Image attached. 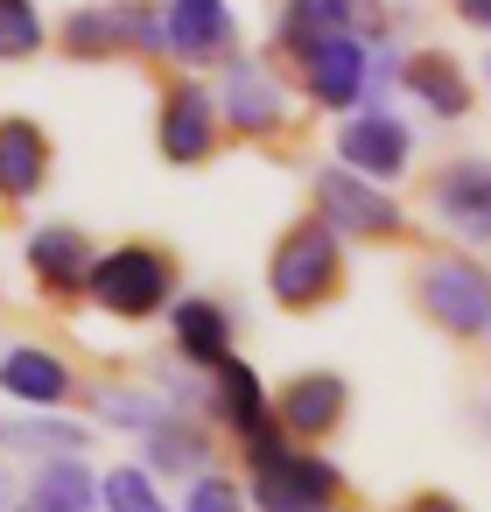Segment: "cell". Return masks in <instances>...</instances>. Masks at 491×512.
<instances>
[{
	"label": "cell",
	"mask_w": 491,
	"mask_h": 512,
	"mask_svg": "<svg viewBox=\"0 0 491 512\" xmlns=\"http://www.w3.org/2000/svg\"><path fill=\"white\" fill-rule=\"evenodd\" d=\"M85 295L120 316V323H148L169 295H176V260L162 246H113V253H92L85 267Z\"/></svg>",
	"instance_id": "obj_1"
},
{
	"label": "cell",
	"mask_w": 491,
	"mask_h": 512,
	"mask_svg": "<svg viewBox=\"0 0 491 512\" xmlns=\"http://www.w3.org/2000/svg\"><path fill=\"white\" fill-rule=\"evenodd\" d=\"M337 281H344V239H337L323 218H295V225L281 232L274 260H267L274 302H281V309H316V302L337 295Z\"/></svg>",
	"instance_id": "obj_2"
},
{
	"label": "cell",
	"mask_w": 491,
	"mask_h": 512,
	"mask_svg": "<svg viewBox=\"0 0 491 512\" xmlns=\"http://www.w3.org/2000/svg\"><path fill=\"white\" fill-rule=\"evenodd\" d=\"M64 50L78 64H106V57H155L162 50V8L148 0H92L64 22Z\"/></svg>",
	"instance_id": "obj_3"
},
{
	"label": "cell",
	"mask_w": 491,
	"mask_h": 512,
	"mask_svg": "<svg viewBox=\"0 0 491 512\" xmlns=\"http://www.w3.org/2000/svg\"><path fill=\"white\" fill-rule=\"evenodd\" d=\"M344 477L337 463L295 449V442H274L267 456H253V512H323L337 505Z\"/></svg>",
	"instance_id": "obj_4"
},
{
	"label": "cell",
	"mask_w": 491,
	"mask_h": 512,
	"mask_svg": "<svg viewBox=\"0 0 491 512\" xmlns=\"http://www.w3.org/2000/svg\"><path fill=\"white\" fill-rule=\"evenodd\" d=\"M316 204H323V225L337 239H400L407 232V211L386 197V183H365L344 162L316 169Z\"/></svg>",
	"instance_id": "obj_5"
},
{
	"label": "cell",
	"mask_w": 491,
	"mask_h": 512,
	"mask_svg": "<svg viewBox=\"0 0 491 512\" xmlns=\"http://www.w3.org/2000/svg\"><path fill=\"white\" fill-rule=\"evenodd\" d=\"M421 309H428L449 337L477 344V337H484V323H491L484 267H477V260H428V267H421Z\"/></svg>",
	"instance_id": "obj_6"
},
{
	"label": "cell",
	"mask_w": 491,
	"mask_h": 512,
	"mask_svg": "<svg viewBox=\"0 0 491 512\" xmlns=\"http://www.w3.org/2000/svg\"><path fill=\"white\" fill-rule=\"evenodd\" d=\"M337 162L351 176H365V183H400L407 162H414V134H407V120H393L386 106H372V113H358V120L337 127Z\"/></svg>",
	"instance_id": "obj_7"
},
{
	"label": "cell",
	"mask_w": 491,
	"mask_h": 512,
	"mask_svg": "<svg viewBox=\"0 0 491 512\" xmlns=\"http://www.w3.org/2000/svg\"><path fill=\"white\" fill-rule=\"evenodd\" d=\"M295 64H302V92H309L323 113L358 106L365 85H372V50H365V36H323V43H309Z\"/></svg>",
	"instance_id": "obj_8"
},
{
	"label": "cell",
	"mask_w": 491,
	"mask_h": 512,
	"mask_svg": "<svg viewBox=\"0 0 491 512\" xmlns=\"http://www.w3.org/2000/svg\"><path fill=\"white\" fill-rule=\"evenodd\" d=\"M218 120L232 127V134H274L281 120H288V92H281V78L267 71V64H253V57H225V85H218Z\"/></svg>",
	"instance_id": "obj_9"
},
{
	"label": "cell",
	"mask_w": 491,
	"mask_h": 512,
	"mask_svg": "<svg viewBox=\"0 0 491 512\" xmlns=\"http://www.w3.org/2000/svg\"><path fill=\"white\" fill-rule=\"evenodd\" d=\"M162 50L183 64H225L239 50L232 0H169L162 8Z\"/></svg>",
	"instance_id": "obj_10"
},
{
	"label": "cell",
	"mask_w": 491,
	"mask_h": 512,
	"mask_svg": "<svg viewBox=\"0 0 491 512\" xmlns=\"http://www.w3.org/2000/svg\"><path fill=\"white\" fill-rule=\"evenodd\" d=\"M386 29V15H379V0H288L281 8V22H274V43L288 50V57H302L309 43H323V36H379Z\"/></svg>",
	"instance_id": "obj_11"
},
{
	"label": "cell",
	"mask_w": 491,
	"mask_h": 512,
	"mask_svg": "<svg viewBox=\"0 0 491 512\" xmlns=\"http://www.w3.org/2000/svg\"><path fill=\"white\" fill-rule=\"evenodd\" d=\"M155 141L176 169H197L211 148H218V106L204 85H169L162 92V113H155Z\"/></svg>",
	"instance_id": "obj_12"
},
{
	"label": "cell",
	"mask_w": 491,
	"mask_h": 512,
	"mask_svg": "<svg viewBox=\"0 0 491 512\" xmlns=\"http://www.w3.org/2000/svg\"><path fill=\"white\" fill-rule=\"evenodd\" d=\"M0 393L22 400V407L57 414V407L78 393V372H71L50 344H15V351H0Z\"/></svg>",
	"instance_id": "obj_13"
},
{
	"label": "cell",
	"mask_w": 491,
	"mask_h": 512,
	"mask_svg": "<svg viewBox=\"0 0 491 512\" xmlns=\"http://www.w3.org/2000/svg\"><path fill=\"white\" fill-rule=\"evenodd\" d=\"M344 407H351V386L337 379V372H302V379H288L281 386V435L288 442H323L337 421H344Z\"/></svg>",
	"instance_id": "obj_14"
},
{
	"label": "cell",
	"mask_w": 491,
	"mask_h": 512,
	"mask_svg": "<svg viewBox=\"0 0 491 512\" xmlns=\"http://www.w3.org/2000/svg\"><path fill=\"white\" fill-rule=\"evenodd\" d=\"M211 407H218V421L239 442H260L267 428H281L274 421V400H267V386H260V372L246 358H218L211 365Z\"/></svg>",
	"instance_id": "obj_15"
},
{
	"label": "cell",
	"mask_w": 491,
	"mask_h": 512,
	"mask_svg": "<svg viewBox=\"0 0 491 512\" xmlns=\"http://www.w3.org/2000/svg\"><path fill=\"white\" fill-rule=\"evenodd\" d=\"M50 134L36 127V120H22V113H8L0 120V197L8 204H29L43 183H50Z\"/></svg>",
	"instance_id": "obj_16"
},
{
	"label": "cell",
	"mask_w": 491,
	"mask_h": 512,
	"mask_svg": "<svg viewBox=\"0 0 491 512\" xmlns=\"http://www.w3.org/2000/svg\"><path fill=\"white\" fill-rule=\"evenodd\" d=\"M85 267H92V246L78 225H36L29 232V274L43 281V295H85Z\"/></svg>",
	"instance_id": "obj_17"
},
{
	"label": "cell",
	"mask_w": 491,
	"mask_h": 512,
	"mask_svg": "<svg viewBox=\"0 0 491 512\" xmlns=\"http://www.w3.org/2000/svg\"><path fill=\"white\" fill-rule=\"evenodd\" d=\"M407 92L421 99V113H435V120H463L470 113V99H477V85H470V71L456 64V57H442V50H421V57H407Z\"/></svg>",
	"instance_id": "obj_18"
},
{
	"label": "cell",
	"mask_w": 491,
	"mask_h": 512,
	"mask_svg": "<svg viewBox=\"0 0 491 512\" xmlns=\"http://www.w3.org/2000/svg\"><path fill=\"white\" fill-rule=\"evenodd\" d=\"M169 337H176V351L190 358V365H218V358H232V316L211 302V295H183L176 309H169Z\"/></svg>",
	"instance_id": "obj_19"
},
{
	"label": "cell",
	"mask_w": 491,
	"mask_h": 512,
	"mask_svg": "<svg viewBox=\"0 0 491 512\" xmlns=\"http://www.w3.org/2000/svg\"><path fill=\"white\" fill-rule=\"evenodd\" d=\"M22 512H99V477H92L78 456H50V463L29 477Z\"/></svg>",
	"instance_id": "obj_20"
},
{
	"label": "cell",
	"mask_w": 491,
	"mask_h": 512,
	"mask_svg": "<svg viewBox=\"0 0 491 512\" xmlns=\"http://www.w3.org/2000/svg\"><path fill=\"white\" fill-rule=\"evenodd\" d=\"M435 211L477 246L491 232V204H484V162H449L442 183H435Z\"/></svg>",
	"instance_id": "obj_21"
},
{
	"label": "cell",
	"mask_w": 491,
	"mask_h": 512,
	"mask_svg": "<svg viewBox=\"0 0 491 512\" xmlns=\"http://www.w3.org/2000/svg\"><path fill=\"white\" fill-rule=\"evenodd\" d=\"M141 449H148V470H162V477H197V470L211 463L204 428H190V421H176V414H162L155 428H141Z\"/></svg>",
	"instance_id": "obj_22"
},
{
	"label": "cell",
	"mask_w": 491,
	"mask_h": 512,
	"mask_svg": "<svg viewBox=\"0 0 491 512\" xmlns=\"http://www.w3.org/2000/svg\"><path fill=\"white\" fill-rule=\"evenodd\" d=\"M92 414L106 421V428H155L162 414H176V400L169 393H148V386H99L92 393Z\"/></svg>",
	"instance_id": "obj_23"
},
{
	"label": "cell",
	"mask_w": 491,
	"mask_h": 512,
	"mask_svg": "<svg viewBox=\"0 0 491 512\" xmlns=\"http://www.w3.org/2000/svg\"><path fill=\"white\" fill-rule=\"evenodd\" d=\"M43 15H36V0H0V64H29L43 50Z\"/></svg>",
	"instance_id": "obj_24"
},
{
	"label": "cell",
	"mask_w": 491,
	"mask_h": 512,
	"mask_svg": "<svg viewBox=\"0 0 491 512\" xmlns=\"http://www.w3.org/2000/svg\"><path fill=\"white\" fill-rule=\"evenodd\" d=\"M99 505H106V512H169V505H162V491H155V470H134V463L106 470Z\"/></svg>",
	"instance_id": "obj_25"
},
{
	"label": "cell",
	"mask_w": 491,
	"mask_h": 512,
	"mask_svg": "<svg viewBox=\"0 0 491 512\" xmlns=\"http://www.w3.org/2000/svg\"><path fill=\"white\" fill-rule=\"evenodd\" d=\"M8 442H22V449H36V456H78L85 449V428L78 421H43V407H36V421H15V428H0Z\"/></svg>",
	"instance_id": "obj_26"
},
{
	"label": "cell",
	"mask_w": 491,
	"mask_h": 512,
	"mask_svg": "<svg viewBox=\"0 0 491 512\" xmlns=\"http://www.w3.org/2000/svg\"><path fill=\"white\" fill-rule=\"evenodd\" d=\"M183 512H246V498H239V484H232V477H211V470H197V477H190V498H183Z\"/></svg>",
	"instance_id": "obj_27"
},
{
	"label": "cell",
	"mask_w": 491,
	"mask_h": 512,
	"mask_svg": "<svg viewBox=\"0 0 491 512\" xmlns=\"http://www.w3.org/2000/svg\"><path fill=\"white\" fill-rule=\"evenodd\" d=\"M400 512H463V505H456L449 491H421V498H407Z\"/></svg>",
	"instance_id": "obj_28"
},
{
	"label": "cell",
	"mask_w": 491,
	"mask_h": 512,
	"mask_svg": "<svg viewBox=\"0 0 491 512\" xmlns=\"http://www.w3.org/2000/svg\"><path fill=\"white\" fill-rule=\"evenodd\" d=\"M456 15H463L470 29H484V22H491V0H456Z\"/></svg>",
	"instance_id": "obj_29"
},
{
	"label": "cell",
	"mask_w": 491,
	"mask_h": 512,
	"mask_svg": "<svg viewBox=\"0 0 491 512\" xmlns=\"http://www.w3.org/2000/svg\"><path fill=\"white\" fill-rule=\"evenodd\" d=\"M0 512H8V477H0Z\"/></svg>",
	"instance_id": "obj_30"
},
{
	"label": "cell",
	"mask_w": 491,
	"mask_h": 512,
	"mask_svg": "<svg viewBox=\"0 0 491 512\" xmlns=\"http://www.w3.org/2000/svg\"><path fill=\"white\" fill-rule=\"evenodd\" d=\"M323 512H337V505H323Z\"/></svg>",
	"instance_id": "obj_31"
}]
</instances>
